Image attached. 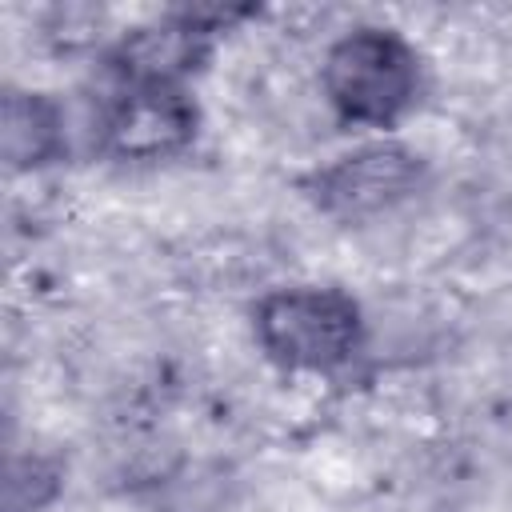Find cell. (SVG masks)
<instances>
[{
	"label": "cell",
	"mask_w": 512,
	"mask_h": 512,
	"mask_svg": "<svg viewBox=\"0 0 512 512\" xmlns=\"http://www.w3.org/2000/svg\"><path fill=\"white\" fill-rule=\"evenodd\" d=\"M420 92V56L392 28H352L324 56V96L348 124L388 128Z\"/></svg>",
	"instance_id": "1"
},
{
	"label": "cell",
	"mask_w": 512,
	"mask_h": 512,
	"mask_svg": "<svg viewBox=\"0 0 512 512\" xmlns=\"http://www.w3.org/2000/svg\"><path fill=\"white\" fill-rule=\"evenodd\" d=\"M256 340L280 368L332 372L356 356L364 316L340 288H276L256 304Z\"/></svg>",
	"instance_id": "2"
},
{
	"label": "cell",
	"mask_w": 512,
	"mask_h": 512,
	"mask_svg": "<svg viewBox=\"0 0 512 512\" xmlns=\"http://www.w3.org/2000/svg\"><path fill=\"white\" fill-rule=\"evenodd\" d=\"M420 180H424V160L412 148L388 140L336 156L332 164L316 168L304 180V188L324 216L360 224L404 204L420 188Z\"/></svg>",
	"instance_id": "3"
},
{
	"label": "cell",
	"mask_w": 512,
	"mask_h": 512,
	"mask_svg": "<svg viewBox=\"0 0 512 512\" xmlns=\"http://www.w3.org/2000/svg\"><path fill=\"white\" fill-rule=\"evenodd\" d=\"M196 120L184 84H124L100 120V152L124 164L168 160L192 144Z\"/></svg>",
	"instance_id": "4"
},
{
	"label": "cell",
	"mask_w": 512,
	"mask_h": 512,
	"mask_svg": "<svg viewBox=\"0 0 512 512\" xmlns=\"http://www.w3.org/2000/svg\"><path fill=\"white\" fill-rule=\"evenodd\" d=\"M220 20H228V12H176L152 28L128 32L108 64L124 84H180L208 56Z\"/></svg>",
	"instance_id": "5"
},
{
	"label": "cell",
	"mask_w": 512,
	"mask_h": 512,
	"mask_svg": "<svg viewBox=\"0 0 512 512\" xmlns=\"http://www.w3.org/2000/svg\"><path fill=\"white\" fill-rule=\"evenodd\" d=\"M64 152V116L40 92L8 88L4 96V160L12 168H40Z\"/></svg>",
	"instance_id": "6"
},
{
	"label": "cell",
	"mask_w": 512,
	"mask_h": 512,
	"mask_svg": "<svg viewBox=\"0 0 512 512\" xmlns=\"http://www.w3.org/2000/svg\"><path fill=\"white\" fill-rule=\"evenodd\" d=\"M60 492V464L48 456H28L8 468L4 504L8 512H40Z\"/></svg>",
	"instance_id": "7"
}]
</instances>
